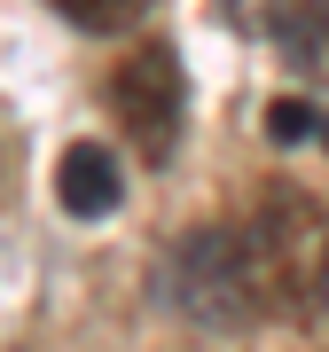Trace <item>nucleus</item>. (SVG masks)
I'll list each match as a JSON object with an SVG mask.
<instances>
[{"mask_svg":"<svg viewBox=\"0 0 329 352\" xmlns=\"http://www.w3.org/2000/svg\"><path fill=\"white\" fill-rule=\"evenodd\" d=\"M235 251L259 314H306V305H321V274H329V204L306 188H266L259 212L235 227Z\"/></svg>","mask_w":329,"mask_h":352,"instance_id":"1","label":"nucleus"},{"mask_svg":"<svg viewBox=\"0 0 329 352\" xmlns=\"http://www.w3.org/2000/svg\"><path fill=\"white\" fill-rule=\"evenodd\" d=\"M110 118L149 164L180 149V55L164 39H141L126 63L110 71Z\"/></svg>","mask_w":329,"mask_h":352,"instance_id":"2","label":"nucleus"},{"mask_svg":"<svg viewBox=\"0 0 329 352\" xmlns=\"http://www.w3.org/2000/svg\"><path fill=\"white\" fill-rule=\"evenodd\" d=\"M173 305L196 314V321H212V329L259 321L251 274H243V251H235V227H196L173 251Z\"/></svg>","mask_w":329,"mask_h":352,"instance_id":"3","label":"nucleus"},{"mask_svg":"<svg viewBox=\"0 0 329 352\" xmlns=\"http://www.w3.org/2000/svg\"><path fill=\"white\" fill-rule=\"evenodd\" d=\"M266 39L290 71L329 87V0H266Z\"/></svg>","mask_w":329,"mask_h":352,"instance_id":"4","label":"nucleus"},{"mask_svg":"<svg viewBox=\"0 0 329 352\" xmlns=\"http://www.w3.org/2000/svg\"><path fill=\"white\" fill-rule=\"evenodd\" d=\"M55 196H63L71 219H102L118 212V196H126V180H118V157L102 149V141H78V149H63V164H55Z\"/></svg>","mask_w":329,"mask_h":352,"instance_id":"5","label":"nucleus"},{"mask_svg":"<svg viewBox=\"0 0 329 352\" xmlns=\"http://www.w3.org/2000/svg\"><path fill=\"white\" fill-rule=\"evenodd\" d=\"M55 8H63L71 24H87V32H126V24H141L149 0H55Z\"/></svg>","mask_w":329,"mask_h":352,"instance_id":"6","label":"nucleus"},{"mask_svg":"<svg viewBox=\"0 0 329 352\" xmlns=\"http://www.w3.org/2000/svg\"><path fill=\"white\" fill-rule=\"evenodd\" d=\"M266 133L275 141H321L329 149V118L314 110V102H275V110H266Z\"/></svg>","mask_w":329,"mask_h":352,"instance_id":"7","label":"nucleus"},{"mask_svg":"<svg viewBox=\"0 0 329 352\" xmlns=\"http://www.w3.org/2000/svg\"><path fill=\"white\" fill-rule=\"evenodd\" d=\"M321 305H329V274H321Z\"/></svg>","mask_w":329,"mask_h":352,"instance_id":"8","label":"nucleus"}]
</instances>
